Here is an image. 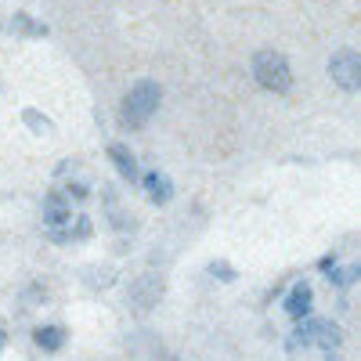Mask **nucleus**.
Returning <instances> with one entry per match:
<instances>
[{"instance_id":"obj_1","label":"nucleus","mask_w":361,"mask_h":361,"mask_svg":"<svg viewBox=\"0 0 361 361\" xmlns=\"http://www.w3.org/2000/svg\"><path fill=\"white\" fill-rule=\"evenodd\" d=\"M343 343V333H340V325L336 322H329V318H300L296 329H293V336L286 340V350H340Z\"/></svg>"},{"instance_id":"obj_15","label":"nucleus","mask_w":361,"mask_h":361,"mask_svg":"<svg viewBox=\"0 0 361 361\" xmlns=\"http://www.w3.org/2000/svg\"><path fill=\"white\" fill-rule=\"evenodd\" d=\"M25 123H33V130H47L51 119H47V116H37L33 109H25Z\"/></svg>"},{"instance_id":"obj_12","label":"nucleus","mask_w":361,"mask_h":361,"mask_svg":"<svg viewBox=\"0 0 361 361\" xmlns=\"http://www.w3.org/2000/svg\"><path fill=\"white\" fill-rule=\"evenodd\" d=\"M209 275H214L217 282H235V267L228 260H214L209 264Z\"/></svg>"},{"instance_id":"obj_7","label":"nucleus","mask_w":361,"mask_h":361,"mask_svg":"<svg viewBox=\"0 0 361 361\" xmlns=\"http://www.w3.org/2000/svg\"><path fill=\"white\" fill-rule=\"evenodd\" d=\"M141 180V188H145V195H148V202L152 206H170L173 202V180L166 177V173H159V170H148L145 177H137Z\"/></svg>"},{"instance_id":"obj_16","label":"nucleus","mask_w":361,"mask_h":361,"mask_svg":"<svg viewBox=\"0 0 361 361\" xmlns=\"http://www.w3.org/2000/svg\"><path fill=\"white\" fill-rule=\"evenodd\" d=\"M8 347V329H0V350Z\"/></svg>"},{"instance_id":"obj_10","label":"nucleus","mask_w":361,"mask_h":361,"mask_svg":"<svg viewBox=\"0 0 361 361\" xmlns=\"http://www.w3.org/2000/svg\"><path fill=\"white\" fill-rule=\"evenodd\" d=\"M159 296H163V282L156 275H145V279L130 282V300H134V307H141V311L156 307Z\"/></svg>"},{"instance_id":"obj_3","label":"nucleus","mask_w":361,"mask_h":361,"mask_svg":"<svg viewBox=\"0 0 361 361\" xmlns=\"http://www.w3.org/2000/svg\"><path fill=\"white\" fill-rule=\"evenodd\" d=\"M250 69H253L257 87L271 90V94H289L293 90V66L282 51H257Z\"/></svg>"},{"instance_id":"obj_8","label":"nucleus","mask_w":361,"mask_h":361,"mask_svg":"<svg viewBox=\"0 0 361 361\" xmlns=\"http://www.w3.org/2000/svg\"><path fill=\"white\" fill-rule=\"evenodd\" d=\"M109 159H112L119 180H127V185H137V177H141V170H137V156L130 152L127 145H119V141L109 145Z\"/></svg>"},{"instance_id":"obj_13","label":"nucleus","mask_w":361,"mask_h":361,"mask_svg":"<svg viewBox=\"0 0 361 361\" xmlns=\"http://www.w3.org/2000/svg\"><path fill=\"white\" fill-rule=\"evenodd\" d=\"M66 195H69V199H76V202H83V199L90 195V188L83 185V180H69V185H66Z\"/></svg>"},{"instance_id":"obj_9","label":"nucleus","mask_w":361,"mask_h":361,"mask_svg":"<svg viewBox=\"0 0 361 361\" xmlns=\"http://www.w3.org/2000/svg\"><path fill=\"white\" fill-rule=\"evenodd\" d=\"M33 343H37L44 354H58V350L69 343V329H66V325H58V322H51V325H37V329H33Z\"/></svg>"},{"instance_id":"obj_2","label":"nucleus","mask_w":361,"mask_h":361,"mask_svg":"<svg viewBox=\"0 0 361 361\" xmlns=\"http://www.w3.org/2000/svg\"><path fill=\"white\" fill-rule=\"evenodd\" d=\"M159 105H163L159 83H156V80H137V83L127 90L123 105H119V119H123L127 130H145V123L159 112Z\"/></svg>"},{"instance_id":"obj_6","label":"nucleus","mask_w":361,"mask_h":361,"mask_svg":"<svg viewBox=\"0 0 361 361\" xmlns=\"http://www.w3.org/2000/svg\"><path fill=\"white\" fill-rule=\"evenodd\" d=\"M282 311L293 318V322H300V318H307L311 311H314V289H311V282H293L289 286V293H286V300H282Z\"/></svg>"},{"instance_id":"obj_5","label":"nucleus","mask_w":361,"mask_h":361,"mask_svg":"<svg viewBox=\"0 0 361 361\" xmlns=\"http://www.w3.org/2000/svg\"><path fill=\"white\" fill-rule=\"evenodd\" d=\"M357 54L354 51H340L333 62H329V76H333L340 83V90H347V94H354V90L361 87V76H357Z\"/></svg>"},{"instance_id":"obj_14","label":"nucleus","mask_w":361,"mask_h":361,"mask_svg":"<svg viewBox=\"0 0 361 361\" xmlns=\"http://www.w3.org/2000/svg\"><path fill=\"white\" fill-rule=\"evenodd\" d=\"M25 296H29V304H47V286H37L33 282V286L25 289Z\"/></svg>"},{"instance_id":"obj_4","label":"nucleus","mask_w":361,"mask_h":361,"mask_svg":"<svg viewBox=\"0 0 361 361\" xmlns=\"http://www.w3.org/2000/svg\"><path fill=\"white\" fill-rule=\"evenodd\" d=\"M73 217H76V214H73L69 195L58 192V188H51V192L44 195V202H40V221H44V228H47V231H58V228H66Z\"/></svg>"},{"instance_id":"obj_11","label":"nucleus","mask_w":361,"mask_h":361,"mask_svg":"<svg viewBox=\"0 0 361 361\" xmlns=\"http://www.w3.org/2000/svg\"><path fill=\"white\" fill-rule=\"evenodd\" d=\"M11 33H22V37H47V25L44 22H33L25 11H18L11 18Z\"/></svg>"}]
</instances>
